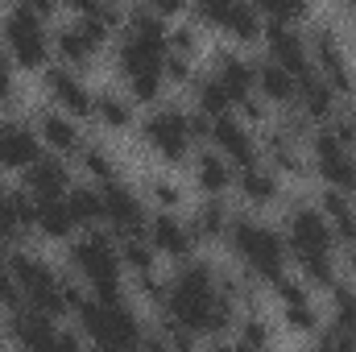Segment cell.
Instances as JSON below:
<instances>
[{"mask_svg": "<svg viewBox=\"0 0 356 352\" xmlns=\"http://www.w3.org/2000/svg\"><path fill=\"white\" fill-rule=\"evenodd\" d=\"M266 154L269 162L277 166V175H302L307 170V162H302V150H298V141H290V137H282L277 129L266 137Z\"/></svg>", "mask_w": 356, "mask_h": 352, "instance_id": "cell-32", "label": "cell"}, {"mask_svg": "<svg viewBox=\"0 0 356 352\" xmlns=\"http://www.w3.org/2000/svg\"><path fill=\"white\" fill-rule=\"evenodd\" d=\"M191 13H195V21L216 25V29H224L236 42H253V38L266 33L261 8L257 4H245V0H207V4H195Z\"/></svg>", "mask_w": 356, "mask_h": 352, "instance_id": "cell-10", "label": "cell"}, {"mask_svg": "<svg viewBox=\"0 0 356 352\" xmlns=\"http://www.w3.org/2000/svg\"><path fill=\"white\" fill-rule=\"evenodd\" d=\"M124 83H129V99L154 104V99H162V88H166V75H162V71H145V75H133V79H124Z\"/></svg>", "mask_w": 356, "mask_h": 352, "instance_id": "cell-38", "label": "cell"}, {"mask_svg": "<svg viewBox=\"0 0 356 352\" xmlns=\"http://www.w3.org/2000/svg\"><path fill=\"white\" fill-rule=\"evenodd\" d=\"M54 352H83V340H79V332H58V340H54Z\"/></svg>", "mask_w": 356, "mask_h": 352, "instance_id": "cell-48", "label": "cell"}, {"mask_svg": "<svg viewBox=\"0 0 356 352\" xmlns=\"http://www.w3.org/2000/svg\"><path fill=\"white\" fill-rule=\"evenodd\" d=\"M0 352H4V349H0Z\"/></svg>", "mask_w": 356, "mask_h": 352, "instance_id": "cell-54", "label": "cell"}, {"mask_svg": "<svg viewBox=\"0 0 356 352\" xmlns=\"http://www.w3.org/2000/svg\"><path fill=\"white\" fill-rule=\"evenodd\" d=\"M0 129H4V125H0Z\"/></svg>", "mask_w": 356, "mask_h": 352, "instance_id": "cell-53", "label": "cell"}, {"mask_svg": "<svg viewBox=\"0 0 356 352\" xmlns=\"http://www.w3.org/2000/svg\"><path fill=\"white\" fill-rule=\"evenodd\" d=\"M186 125H191V141H203V137H211V116H203L199 108H195V112H186Z\"/></svg>", "mask_w": 356, "mask_h": 352, "instance_id": "cell-46", "label": "cell"}, {"mask_svg": "<svg viewBox=\"0 0 356 352\" xmlns=\"http://www.w3.org/2000/svg\"><path fill=\"white\" fill-rule=\"evenodd\" d=\"M79 162H83V170L95 175L99 182H112V178H116V162H112V154H108L104 145H83Z\"/></svg>", "mask_w": 356, "mask_h": 352, "instance_id": "cell-39", "label": "cell"}, {"mask_svg": "<svg viewBox=\"0 0 356 352\" xmlns=\"http://www.w3.org/2000/svg\"><path fill=\"white\" fill-rule=\"evenodd\" d=\"M71 186H75V182H71V170H67L63 158H38V162L25 170V191H29L33 199H67Z\"/></svg>", "mask_w": 356, "mask_h": 352, "instance_id": "cell-21", "label": "cell"}, {"mask_svg": "<svg viewBox=\"0 0 356 352\" xmlns=\"http://www.w3.org/2000/svg\"><path fill=\"white\" fill-rule=\"evenodd\" d=\"M162 311L195 336H228L236 319V303L220 290V273L207 262H182L166 282Z\"/></svg>", "mask_w": 356, "mask_h": 352, "instance_id": "cell-1", "label": "cell"}, {"mask_svg": "<svg viewBox=\"0 0 356 352\" xmlns=\"http://www.w3.org/2000/svg\"><path fill=\"white\" fill-rule=\"evenodd\" d=\"M311 158H315V170L319 178L332 186V191H353L356 182V158L336 141V133L332 129H319V133H311Z\"/></svg>", "mask_w": 356, "mask_h": 352, "instance_id": "cell-14", "label": "cell"}, {"mask_svg": "<svg viewBox=\"0 0 356 352\" xmlns=\"http://www.w3.org/2000/svg\"><path fill=\"white\" fill-rule=\"evenodd\" d=\"M236 191H241L245 203L269 207V203H277V195H282V175H277L273 166H266V162H257V166H249V170L236 175Z\"/></svg>", "mask_w": 356, "mask_h": 352, "instance_id": "cell-24", "label": "cell"}, {"mask_svg": "<svg viewBox=\"0 0 356 352\" xmlns=\"http://www.w3.org/2000/svg\"><path fill=\"white\" fill-rule=\"evenodd\" d=\"M162 75H166L170 83H186V79H191V58H182V54H166Z\"/></svg>", "mask_w": 356, "mask_h": 352, "instance_id": "cell-44", "label": "cell"}, {"mask_svg": "<svg viewBox=\"0 0 356 352\" xmlns=\"http://www.w3.org/2000/svg\"><path fill=\"white\" fill-rule=\"evenodd\" d=\"M145 228H149L145 241L154 245V253H166V257H175V262H186V257H191V249H195L191 224H182L175 211H158V216H149Z\"/></svg>", "mask_w": 356, "mask_h": 352, "instance_id": "cell-18", "label": "cell"}, {"mask_svg": "<svg viewBox=\"0 0 356 352\" xmlns=\"http://www.w3.org/2000/svg\"><path fill=\"white\" fill-rule=\"evenodd\" d=\"M21 303H25V294H21V286H17V278L0 265V307H4V311H21Z\"/></svg>", "mask_w": 356, "mask_h": 352, "instance_id": "cell-41", "label": "cell"}, {"mask_svg": "<svg viewBox=\"0 0 356 352\" xmlns=\"http://www.w3.org/2000/svg\"><path fill=\"white\" fill-rule=\"evenodd\" d=\"M63 203H67V211H71V220H75L79 228H88V232L91 228H99V220H104V203H99V191H95V186H83V182L71 186Z\"/></svg>", "mask_w": 356, "mask_h": 352, "instance_id": "cell-30", "label": "cell"}, {"mask_svg": "<svg viewBox=\"0 0 356 352\" xmlns=\"http://www.w3.org/2000/svg\"><path fill=\"white\" fill-rule=\"evenodd\" d=\"M315 352H319V349H315Z\"/></svg>", "mask_w": 356, "mask_h": 352, "instance_id": "cell-55", "label": "cell"}, {"mask_svg": "<svg viewBox=\"0 0 356 352\" xmlns=\"http://www.w3.org/2000/svg\"><path fill=\"white\" fill-rule=\"evenodd\" d=\"M4 269L17 278V286H21V294H25L29 311H38V315H46V319H54V315L71 311L67 278H58V273L42 262L38 253L13 249V253H8V262H4Z\"/></svg>", "mask_w": 356, "mask_h": 352, "instance_id": "cell-5", "label": "cell"}, {"mask_svg": "<svg viewBox=\"0 0 356 352\" xmlns=\"http://www.w3.org/2000/svg\"><path fill=\"white\" fill-rule=\"evenodd\" d=\"M282 319H286V328H290V332H302V336L319 332V311H315V303H311V298L282 303Z\"/></svg>", "mask_w": 356, "mask_h": 352, "instance_id": "cell-36", "label": "cell"}, {"mask_svg": "<svg viewBox=\"0 0 356 352\" xmlns=\"http://www.w3.org/2000/svg\"><path fill=\"white\" fill-rule=\"evenodd\" d=\"M42 79H46V91H50V99H54L58 112H67V116H91L95 91L83 83L79 71H71V67H46Z\"/></svg>", "mask_w": 356, "mask_h": 352, "instance_id": "cell-15", "label": "cell"}, {"mask_svg": "<svg viewBox=\"0 0 356 352\" xmlns=\"http://www.w3.org/2000/svg\"><path fill=\"white\" fill-rule=\"evenodd\" d=\"M298 112L307 116V120H327V116H336V91L332 83L323 79V75H307V79H298Z\"/></svg>", "mask_w": 356, "mask_h": 352, "instance_id": "cell-26", "label": "cell"}, {"mask_svg": "<svg viewBox=\"0 0 356 352\" xmlns=\"http://www.w3.org/2000/svg\"><path fill=\"white\" fill-rule=\"evenodd\" d=\"M33 129H38V137H42L50 150H58V154H83V145H88L83 133H79V125H75V116L58 112L54 104H50V108H38Z\"/></svg>", "mask_w": 356, "mask_h": 352, "instance_id": "cell-20", "label": "cell"}, {"mask_svg": "<svg viewBox=\"0 0 356 352\" xmlns=\"http://www.w3.org/2000/svg\"><path fill=\"white\" fill-rule=\"evenodd\" d=\"M195 182H199V191H203L207 199H220V195L232 186V162H228L224 154H216V150L199 154V158H195Z\"/></svg>", "mask_w": 356, "mask_h": 352, "instance_id": "cell-27", "label": "cell"}, {"mask_svg": "<svg viewBox=\"0 0 356 352\" xmlns=\"http://www.w3.org/2000/svg\"><path fill=\"white\" fill-rule=\"evenodd\" d=\"M8 336H13L25 352H54L58 328H54V319H46V315H38V311H13Z\"/></svg>", "mask_w": 356, "mask_h": 352, "instance_id": "cell-22", "label": "cell"}, {"mask_svg": "<svg viewBox=\"0 0 356 352\" xmlns=\"http://www.w3.org/2000/svg\"><path fill=\"white\" fill-rule=\"evenodd\" d=\"M241 344H249L253 352H269V344H273V332H269V323L261 319V315H245L241 323H236V332H232Z\"/></svg>", "mask_w": 356, "mask_h": 352, "instance_id": "cell-37", "label": "cell"}, {"mask_svg": "<svg viewBox=\"0 0 356 352\" xmlns=\"http://www.w3.org/2000/svg\"><path fill=\"white\" fill-rule=\"evenodd\" d=\"M332 133H336V141H340V145H344V150L356 158V112H348V116H336V120H332Z\"/></svg>", "mask_w": 356, "mask_h": 352, "instance_id": "cell-42", "label": "cell"}, {"mask_svg": "<svg viewBox=\"0 0 356 352\" xmlns=\"http://www.w3.org/2000/svg\"><path fill=\"white\" fill-rule=\"evenodd\" d=\"M71 265L83 273V282L91 286V298L99 307H116L124 303L120 290V249L104 228H91L83 241L71 245Z\"/></svg>", "mask_w": 356, "mask_h": 352, "instance_id": "cell-4", "label": "cell"}, {"mask_svg": "<svg viewBox=\"0 0 356 352\" xmlns=\"http://www.w3.org/2000/svg\"><path fill=\"white\" fill-rule=\"evenodd\" d=\"M211 141H216V154H224L228 162H236L241 170H249V166H257L261 162V150H257V137L249 133V125L245 120H236L232 112L228 116H220V120H211Z\"/></svg>", "mask_w": 356, "mask_h": 352, "instance_id": "cell-16", "label": "cell"}, {"mask_svg": "<svg viewBox=\"0 0 356 352\" xmlns=\"http://www.w3.org/2000/svg\"><path fill=\"white\" fill-rule=\"evenodd\" d=\"M195 46H199V25H191V21H182V25H170V38H166V54H182V58H191V54H195Z\"/></svg>", "mask_w": 356, "mask_h": 352, "instance_id": "cell-40", "label": "cell"}, {"mask_svg": "<svg viewBox=\"0 0 356 352\" xmlns=\"http://www.w3.org/2000/svg\"><path fill=\"white\" fill-rule=\"evenodd\" d=\"M13 91H17V79H13V58H8V50H4V42H0V99H13Z\"/></svg>", "mask_w": 356, "mask_h": 352, "instance_id": "cell-45", "label": "cell"}, {"mask_svg": "<svg viewBox=\"0 0 356 352\" xmlns=\"http://www.w3.org/2000/svg\"><path fill=\"white\" fill-rule=\"evenodd\" d=\"M257 91H261V99L277 104V108H294V99H298V79H294L290 71H282L277 63L261 58V63H257Z\"/></svg>", "mask_w": 356, "mask_h": 352, "instance_id": "cell-25", "label": "cell"}, {"mask_svg": "<svg viewBox=\"0 0 356 352\" xmlns=\"http://www.w3.org/2000/svg\"><path fill=\"white\" fill-rule=\"evenodd\" d=\"M33 203H38L33 228H38L42 237H50V241H71V232H75V220H71L67 203H63V199H33Z\"/></svg>", "mask_w": 356, "mask_h": 352, "instance_id": "cell-29", "label": "cell"}, {"mask_svg": "<svg viewBox=\"0 0 356 352\" xmlns=\"http://www.w3.org/2000/svg\"><path fill=\"white\" fill-rule=\"evenodd\" d=\"M116 249H120V265H129V269H137V273H154V245L145 241V232L120 237Z\"/></svg>", "mask_w": 356, "mask_h": 352, "instance_id": "cell-34", "label": "cell"}, {"mask_svg": "<svg viewBox=\"0 0 356 352\" xmlns=\"http://www.w3.org/2000/svg\"><path fill=\"white\" fill-rule=\"evenodd\" d=\"M149 195L162 203V211H170V207H178V199H182V191H178V182H170V178H154L149 182Z\"/></svg>", "mask_w": 356, "mask_h": 352, "instance_id": "cell-43", "label": "cell"}, {"mask_svg": "<svg viewBox=\"0 0 356 352\" xmlns=\"http://www.w3.org/2000/svg\"><path fill=\"white\" fill-rule=\"evenodd\" d=\"M91 116H95L104 129L120 133V129L133 125V104H129L124 95H116V91H95V108H91Z\"/></svg>", "mask_w": 356, "mask_h": 352, "instance_id": "cell-31", "label": "cell"}, {"mask_svg": "<svg viewBox=\"0 0 356 352\" xmlns=\"http://www.w3.org/2000/svg\"><path fill=\"white\" fill-rule=\"evenodd\" d=\"M141 137H145V145H149L158 158H166V162H182L186 150H191V125H186V112L175 108V104L154 108V112L141 120Z\"/></svg>", "mask_w": 356, "mask_h": 352, "instance_id": "cell-8", "label": "cell"}, {"mask_svg": "<svg viewBox=\"0 0 356 352\" xmlns=\"http://www.w3.org/2000/svg\"><path fill=\"white\" fill-rule=\"evenodd\" d=\"M348 195H353V203H356V182H353V191H348Z\"/></svg>", "mask_w": 356, "mask_h": 352, "instance_id": "cell-50", "label": "cell"}, {"mask_svg": "<svg viewBox=\"0 0 356 352\" xmlns=\"http://www.w3.org/2000/svg\"><path fill=\"white\" fill-rule=\"evenodd\" d=\"M75 315H79L83 336H88L99 352H141L145 332H141L137 315H133L124 303H116V307H99L95 298H83Z\"/></svg>", "mask_w": 356, "mask_h": 352, "instance_id": "cell-6", "label": "cell"}, {"mask_svg": "<svg viewBox=\"0 0 356 352\" xmlns=\"http://www.w3.org/2000/svg\"><path fill=\"white\" fill-rule=\"evenodd\" d=\"M307 46H311V63H315V75H323L336 95H348L353 88V75H348V58H344V42H340V33H336V25H327V21H319V25H311V38H307Z\"/></svg>", "mask_w": 356, "mask_h": 352, "instance_id": "cell-11", "label": "cell"}, {"mask_svg": "<svg viewBox=\"0 0 356 352\" xmlns=\"http://www.w3.org/2000/svg\"><path fill=\"white\" fill-rule=\"evenodd\" d=\"M344 278L356 282V249H344Z\"/></svg>", "mask_w": 356, "mask_h": 352, "instance_id": "cell-49", "label": "cell"}, {"mask_svg": "<svg viewBox=\"0 0 356 352\" xmlns=\"http://www.w3.org/2000/svg\"><path fill=\"white\" fill-rule=\"evenodd\" d=\"M266 46H269V63H277L282 71H290L294 79H307L315 75V63H311V46H307V33L298 25H277L266 21Z\"/></svg>", "mask_w": 356, "mask_h": 352, "instance_id": "cell-13", "label": "cell"}, {"mask_svg": "<svg viewBox=\"0 0 356 352\" xmlns=\"http://www.w3.org/2000/svg\"><path fill=\"white\" fill-rule=\"evenodd\" d=\"M38 158H42V137L33 125L13 120L0 129V166L4 170H29Z\"/></svg>", "mask_w": 356, "mask_h": 352, "instance_id": "cell-19", "label": "cell"}, {"mask_svg": "<svg viewBox=\"0 0 356 352\" xmlns=\"http://www.w3.org/2000/svg\"><path fill=\"white\" fill-rule=\"evenodd\" d=\"M0 42L8 58L21 71H46L50 58V38H46V17L33 4H13L0 21Z\"/></svg>", "mask_w": 356, "mask_h": 352, "instance_id": "cell-7", "label": "cell"}, {"mask_svg": "<svg viewBox=\"0 0 356 352\" xmlns=\"http://www.w3.org/2000/svg\"><path fill=\"white\" fill-rule=\"evenodd\" d=\"M228 245H232V253L245 262V273L249 278H261V282H277V278H286V237L277 232V228H269L261 220H253V216H232V224H228V237H224Z\"/></svg>", "mask_w": 356, "mask_h": 352, "instance_id": "cell-3", "label": "cell"}, {"mask_svg": "<svg viewBox=\"0 0 356 352\" xmlns=\"http://www.w3.org/2000/svg\"><path fill=\"white\" fill-rule=\"evenodd\" d=\"M108 38H112V29H108L104 21H95V17H75V21H67V25L54 29L50 46L58 50L63 67L79 71V67H88L91 58L99 54V46H104Z\"/></svg>", "mask_w": 356, "mask_h": 352, "instance_id": "cell-9", "label": "cell"}, {"mask_svg": "<svg viewBox=\"0 0 356 352\" xmlns=\"http://www.w3.org/2000/svg\"><path fill=\"white\" fill-rule=\"evenodd\" d=\"M211 79H220L224 91L232 95V104H241L245 95L257 91V63H249L241 50L220 46V50H211Z\"/></svg>", "mask_w": 356, "mask_h": 352, "instance_id": "cell-17", "label": "cell"}, {"mask_svg": "<svg viewBox=\"0 0 356 352\" xmlns=\"http://www.w3.org/2000/svg\"><path fill=\"white\" fill-rule=\"evenodd\" d=\"M195 99H199V112L211 116V120H220V116L232 112V95L224 91L220 79H211V75H203V79L195 83Z\"/></svg>", "mask_w": 356, "mask_h": 352, "instance_id": "cell-33", "label": "cell"}, {"mask_svg": "<svg viewBox=\"0 0 356 352\" xmlns=\"http://www.w3.org/2000/svg\"><path fill=\"white\" fill-rule=\"evenodd\" d=\"M228 224H232V216H228L224 199H203L191 216V237L195 241H220V237H228Z\"/></svg>", "mask_w": 356, "mask_h": 352, "instance_id": "cell-28", "label": "cell"}, {"mask_svg": "<svg viewBox=\"0 0 356 352\" xmlns=\"http://www.w3.org/2000/svg\"><path fill=\"white\" fill-rule=\"evenodd\" d=\"M332 311H336V323L332 328H340L344 336H353L356 340V290L353 286H332Z\"/></svg>", "mask_w": 356, "mask_h": 352, "instance_id": "cell-35", "label": "cell"}, {"mask_svg": "<svg viewBox=\"0 0 356 352\" xmlns=\"http://www.w3.org/2000/svg\"><path fill=\"white\" fill-rule=\"evenodd\" d=\"M282 237H286V253L294 257L302 282L327 286V290L336 286V237H332V228H327V220H323L319 207L298 203L290 211Z\"/></svg>", "mask_w": 356, "mask_h": 352, "instance_id": "cell-2", "label": "cell"}, {"mask_svg": "<svg viewBox=\"0 0 356 352\" xmlns=\"http://www.w3.org/2000/svg\"><path fill=\"white\" fill-rule=\"evenodd\" d=\"M319 211H323V220H327V228H332V237L344 245V249H356V203L344 195V191H323V199H319Z\"/></svg>", "mask_w": 356, "mask_h": 352, "instance_id": "cell-23", "label": "cell"}, {"mask_svg": "<svg viewBox=\"0 0 356 352\" xmlns=\"http://www.w3.org/2000/svg\"><path fill=\"white\" fill-rule=\"evenodd\" d=\"M353 95H356V91H353ZM353 112H356V104H353Z\"/></svg>", "mask_w": 356, "mask_h": 352, "instance_id": "cell-51", "label": "cell"}, {"mask_svg": "<svg viewBox=\"0 0 356 352\" xmlns=\"http://www.w3.org/2000/svg\"><path fill=\"white\" fill-rule=\"evenodd\" d=\"M353 13H356V4H353Z\"/></svg>", "mask_w": 356, "mask_h": 352, "instance_id": "cell-52", "label": "cell"}, {"mask_svg": "<svg viewBox=\"0 0 356 352\" xmlns=\"http://www.w3.org/2000/svg\"><path fill=\"white\" fill-rule=\"evenodd\" d=\"M236 108L245 112V120H266V104H261L257 95H245V99H241Z\"/></svg>", "mask_w": 356, "mask_h": 352, "instance_id": "cell-47", "label": "cell"}, {"mask_svg": "<svg viewBox=\"0 0 356 352\" xmlns=\"http://www.w3.org/2000/svg\"><path fill=\"white\" fill-rule=\"evenodd\" d=\"M99 203H104V224L116 232V241L145 232V203H141V195L129 182H120V178L104 182L99 186Z\"/></svg>", "mask_w": 356, "mask_h": 352, "instance_id": "cell-12", "label": "cell"}]
</instances>
